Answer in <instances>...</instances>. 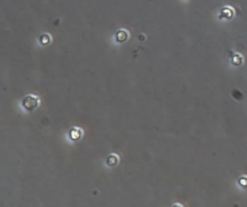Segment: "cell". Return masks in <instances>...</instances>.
Returning <instances> with one entry per match:
<instances>
[{"label":"cell","instance_id":"obj_1","mask_svg":"<svg viewBox=\"0 0 247 207\" xmlns=\"http://www.w3.org/2000/svg\"><path fill=\"white\" fill-rule=\"evenodd\" d=\"M22 105L25 107V108L28 109V111H32V109H34L37 107V105H38V101H37V99L34 98V97L29 96L23 100Z\"/></svg>","mask_w":247,"mask_h":207},{"label":"cell","instance_id":"obj_2","mask_svg":"<svg viewBox=\"0 0 247 207\" xmlns=\"http://www.w3.org/2000/svg\"><path fill=\"white\" fill-rule=\"evenodd\" d=\"M128 34L125 30H119L118 32L116 33V41L118 43H124L127 40Z\"/></svg>","mask_w":247,"mask_h":207},{"label":"cell","instance_id":"obj_3","mask_svg":"<svg viewBox=\"0 0 247 207\" xmlns=\"http://www.w3.org/2000/svg\"><path fill=\"white\" fill-rule=\"evenodd\" d=\"M39 41L41 43V45L46 46V45H47V44L50 43V37H49L47 34H42L41 37L39 38Z\"/></svg>","mask_w":247,"mask_h":207}]
</instances>
